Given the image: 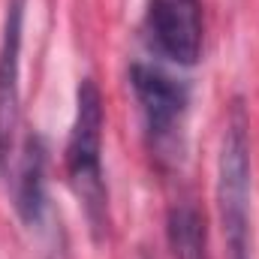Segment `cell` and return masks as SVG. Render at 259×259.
<instances>
[{"mask_svg": "<svg viewBox=\"0 0 259 259\" xmlns=\"http://www.w3.org/2000/svg\"><path fill=\"white\" fill-rule=\"evenodd\" d=\"M24 6L27 0H6L3 36H0V175L18 145V78H21V36H24Z\"/></svg>", "mask_w": 259, "mask_h": 259, "instance_id": "obj_5", "label": "cell"}, {"mask_svg": "<svg viewBox=\"0 0 259 259\" xmlns=\"http://www.w3.org/2000/svg\"><path fill=\"white\" fill-rule=\"evenodd\" d=\"M9 187L18 217L30 229H42L49 196H46V151L36 136H24L15 145V154L9 160Z\"/></svg>", "mask_w": 259, "mask_h": 259, "instance_id": "obj_6", "label": "cell"}, {"mask_svg": "<svg viewBox=\"0 0 259 259\" xmlns=\"http://www.w3.org/2000/svg\"><path fill=\"white\" fill-rule=\"evenodd\" d=\"M130 88L142 109V121L154 157L160 163H178L184 157V124L190 109L187 81L169 75L154 64H133Z\"/></svg>", "mask_w": 259, "mask_h": 259, "instance_id": "obj_3", "label": "cell"}, {"mask_svg": "<svg viewBox=\"0 0 259 259\" xmlns=\"http://www.w3.org/2000/svg\"><path fill=\"white\" fill-rule=\"evenodd\" d=\"M250 193H253L250 121L244 103L235 97L226 112L217 151V217L226 259H250Z\"/></svg>", "mask_w": 259, "mask_h": 259, "instance_id": "obj_1", "label": "cell"}, {"mask_svg": "<svg viewBox=\"0 0 259 259\" xmlns=\"http://www.w3.org/2000/svg\"><path fill=\"white\" fill-rule=\"evenodd\" d=\"M103 127H106L103 94L94 78H81L75 91V118L66 139L64 163L69 184L84 202L88 220L97 235L109 226V193L103 178Z\"/></svg>", "mask_w": 259, "mask_h": 259, "instance_id": "obj_2", "label": "cell"}, {"mask_svg": "<svg viewBox=\"0 0 259 259\" xmlns=\"http://www.w3.org/2000/svg\"><path fill=\"white\" fill-rule=\"evenodd\" d=\"M145 36L160 58L178 66H193L205 39L202 0H148Z\"/></svg>", "mask_w": 259, "mask_h": 259, "instance_id": "obj_4", "label": "cell"}, {"mask_svg": "<svg viewBox=\"0 0 259 259\" xmlns=\"http://www.w3.org/2000/svg\"><path fill=\"white\" fill-rule=\"evenodd\" d=\"M166 235H169V247H172L175 259H211L205 217L193 202L172 205V211L166 217Z\"/></svg>", "mask_w": 259, "mask_h": 259, "instance_id": "obj_7", "label": "cell"}]
</instances>
